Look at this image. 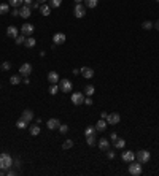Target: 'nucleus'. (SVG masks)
<instances>
[{
  "label": "nucleus",
  "instance_id": "nucleus-20",
  "mask_svg": "<svg viewBox=\"0 0 159 176\" xmlns=\"http://www.w3.org/2000/svg\"><path fill=\"white\" fill-rule=\"evenodd\" d=\"M107 125H108L107 121H105V119H100L99 122L96 124V130H97V132H103L105 129H107Z\"/></svg>",
  "mask_w": 159,
  "mask_h": 176
},
{
  "label": "nucleus",
  "instance_id": "nucleus-42",
  "mask_svg": "<svg viewBox=\"0 0 159 176\" xmlns=\"http://www.w3.org/2000/svg\"><path fill=\"white\" fill-rule=\"evenodd\" d=\"M110 138H111L113 141H115V140L118 138V135H116V132H111V133H110Z\"/></svg>",
  "mask_w": 159,
  "mask_h": 176
},
{
  "label": "nucleus",
  "instance_id": "nucleus-47",
  "mask_svg": "<svg viewBox=\"0 0 159 176\" xmlns=\"http://www.w3.org/2000/svg\"><path fill=\"white\" fill-rule=\"evenodd\" d=\"M154 27H156V30H159V19L156 21V24H154Z\"/></svg>",
  "mask_w": 159,
  "mask_h": 176
},
{
  "label": "nucleus",
  "instance_id": "nucleus-26",
  "mask_svg": "<svg viewBox=\"0 0 159 176\" xmlns=\"http://www.w3.org/2000/svg\"><path fill=\"white\" fill-rule=\"evenodd\" d=\"M96 92V89H94V86H91V84H88L86 87H84V94L88 97H92V94Z\"/></svg>",
  "mask_w": 159,
  "mask_h": 176
},
{
  "label": "nucleus",
  "instance_id": "nucleus-37",
  "mask_svg": "<svg viewBox=\"0 0 159 176\" xmlns=\"http://www.w3.org/2000/svg\"><path fill=\"white\" fill-rule=\"evenodd\" d=\"M57 130H59L61 133H67V132H69V125H67V124H61Z\"/></svg>",
  "mask_w": 159,
  "mask_h": 176
},
{
  "label": "nucleus",
  "instance_id": "nucleus-5",
  "mask_svg": "<svg viewBox=\"0 0 159 176\" xmlns=\"http://www.w3.org/2000/svg\"><path fill=\"white\" fill-rule=\"evenodd\" d=\"M73 13H75V18H78V19H80V18H84V15H86V7H84L83 3H76Z\"/></svg>",
  "mask_w": 159,
  "mask_h": 176
},
{
  "label": "nucleus",
  "instance_id": "nucleus-14",
  "mask_svg": "<svg viewBox=\"0 0 159 176\" xmlns=\"http://www.w3.org/2000/svg\"><path fill=\"white\" fill-rule=\"evenodd\" d=\"M121 159H123L124 162H127V164H130L132 160H135V152H132V151H124L123 156H121Z\"/></svg>",
  "mask_w": 159,
  "mask_h": 176
},
{
  "label": "nucleus",
  "instance_id": "nucleus-17",
  "mask_svg": "<svg viewBox=\"0 0 159 176\" xmlns=\"http://www.w3.org/2000/svg\"><path fill=\"white\" fill-rule=\"evenodd\" d=\"M7 35H8L10 38H16V37L19 35V30L16 29V25H10L8 29H7Z\"/></svg>",
  "mask_w": 159,
  "mask_h": 176
},
{
  "label": "nucleus",
  "instance_id": "nucleus-21",
  "mask_svg": "<svg viewBox=\"0 0 159 176\" xmlns=\"http://www.w3.org/2000/svg\"><path fill=\"white\" fill-rule=\"evenodd\" d=\"M113 144H115L116 149H123V147L126 146V140H123V138H116V140L113 141Z\"/></svg>",
  "mask_w": 159,
  "mask_h": 176
},
{
  "label": "nucleus",
  "instance_id": "nucleus-36",
  "mask_svg": "<svg viewBox=\"0 0 159 176\" xmlns=\"http://www.w3.org/2000/svg\"><path fill=\"white\" fill-rule=\"evenodd\" d=\"M25 38H27V37H25V35H18L15 40H16V45H24V42H25Z\"/></svg>",
  "mask_w": 159,
  "mask_h": 176
},
{
  "label": "nucleus",
  "instance_id": "nucleus-33",
  "mask_svg": "<svg viewBox=\"0 0 159 176\" xmlns=\"http://www.w3.org/2000/svg\"><path fill=\"white\" fill-rule=\"evenodd\" d=\"M16 127H18V129H21V130H24L25 127H27V122H25L24 119H19L18 122H16Z\"/></svg>",
  "mask_w": 159,
  "mask_h": 176
},
{
  "label": "nucleus",
  "instance_id": "nucleus-13",
  "mask_svg": "<svg viewBox=\"0 0 159 176\" xmlns=\"http://www.w3.org/2000/svg\"><path fill=\"white\" fill-rule=\"evenodd\" d=\"M81 75L86 78V79H91V78H94V70L91 68V67H81Z\"/></svg>",
  "mask_w": 159,
  "mask_h": 176
},
{
  "label": "nucleus",
  "instance_id": "nucleus-34",
  "mask_svg": "<svg viewBox=\"0 0 159 176\" xmlns=\"http://www.w3.org/2000/svg\"><path fill=\"white\" fill-rule=\"evenodd\" d=\"M142 25H143V29H145V30H151L153 27H154V24H153L151 21H145Z\"/></svg>",
  "mask_w": 159,
  "mask_h": 176
},
{
  "label": "nucleus",
  "instance_id": "nucleus-8",
  "mask_svg": "<svg viewBox=\"0 0 159 176\" xmlns=\"http://www.w3.org/2000/svg\"><path fill=\"white\" fill-rule=\"evenodd\" d=\"M84 102V95H83V92H73L72 94V103L73 105H81Z\"/></svg>",
  "mask_w": 159,
  "mask_h": 176
},
{
  "label": "nucleus",
  "instance_id": "nucleus-40",
  "mask_svg": "<svg viewBox=\"0 0 159 176\" xmlns=\"http://www.w3.org/2000/svg\"><path fill=\"white\" fill-rule=\"evenodd\" d=\"M5 174H8V176H15V174H16V171H15V170H11V168H8V170L5 171Z\"/></svg>",
  "mask_w": 159,
  "mask_h": 176
},
{
  "label": "nucleus",
  "instance_id": "nucleus-12",
  "mask_svg": "<svg viewBox=\"0 0 159 176\" xmlns=\"http://www.w3.org/2000/svg\"><path fill=\"white\" fill-rule=\"evenodd\" d=\"M34 25L32 24H22L21 25V32H22V35H25V37H30L32 33H34Z\"/></svg>",
  "mask_w": 159,
  "mask_h": 176
},
{
  "label": "nucleus",
  "instance_id": "nucleus-44",
  "mask_svg": "<svg viewBox=\"0 0 159 176\" xmlns=\"http://www.w3.org/2000/svg\"><path fill=\"white\" fill-rule=\"evenodd\" d=\"M22 81H24V84H30V78H29V76H24Z\"/></svg>",
  "mask_w": 159,
  "mask_h": 176
},
{
  "label": "nucleus",
  "instance_id": "nucleus-46",
  "mask_svg": "<svg viewBox=\"0 0 159 176\" xmlns=\"http://www.w3.org/2000/svg\"><path fill=\"white\" fill-rule=\"evenodd\" d=\"M34 3V0H24V5H27V7H30Z\"/></svg>",
  "mask_w": 159,
  "mask_h": 176
},
{
  "label": "nucleus",
  "instance_id": "nucleus-3",
  "mask_svg": "<svg viewBox=\"0 0 159 176\" xmlns=\"http://www.w3.org/2000/svg\"><path fill=\"white\" fill-rule=\"evenodd\" d=\"M129 173L132 174V176H140L142 174V164L137 160V162H134L132 160L130 162V165H129Z\"/></svg>",
  "mask_w": 159,
  "mask_h": 176
},
{
  "label": "nucleus",
  "instance_id": "nucleus-11",
  "mask_svg": "<svg viewBox=\"0 0 159 176\" xmlns=\"http://www.w3.org/2000/svg\"><path fill=\"white\" fill-rule=\"evenodd\" d=\"M30 15H32V8L27 7V5H22L21 10H19V16L24 18V19H27V18H30Z\"/></svg>",
  "mask_w": 159,
  "mask_h": 176
},
{
  "label": "nucleus",
  "instance_id": "nucleus-27",
  "mask_svg": "<svg viewBox=\"0 0 159 176\" xmlns=\"http://www.w3.org/2000/svg\"><path fill=\"white\" fill-rule=\"evenodd\" d=\"M96 125L94 127H92V125H89V127H86V130H84V135H86V137H91V135H96Z\"/></svg>",
  "mask_w": 159,
  "mask_h": 176
},
{
  "label": "nucleus",
  "instance_id": "nucleus-25",
  "mask_svg": "<svg viewBox=\"0 0 159 176\" xmlns=\"http://www.w3.org/2000/svg\"><path fill=\"white\" fill-rule=\"evenodd\" d=\"M99 3V0H84V7L86 8H96Z\"/></svg>",
  "mask_w": 159,
  "mask_h": 176
},
{
  "label": "nucleus",
  "instance_id": "nucleus-49",
  "mask_svg": "<svg viewBox=\"0 0 159 176\" xmlns=\"http://www.w3.org/2000/svg\"><path fill=\"white\" fill-rule=\"evenodd\" d=\"M38 2H40V3H45V2H46V0H38Z\"/></svg>",
  "mask_w": 159,
  "mask_h": 176
},
{
  "label": "nucleus",
  "instance_id": "nucleus-9",
  "mask_svg": "<svg viewBox=\"0 0 159 176\" xmlns=\"http://www.w3.org/2000/svg\"><path fill=\"white\" fill-rule=\"evenodd\" d=\"M119 121H121V116H119L118 113H110V114L107 116V122H108V125H116Z\"/></svg>",
  "mask_w": 159,
  "mask_h": 176
},
{
  "label": "nucleus",
  "instance_id": "nucleus-19",
  "mask_svg": "<svg viewBox=\"0 0 159 176\" xmlns=\"http://www.w3.org/2000/svg\"><path fill=\"white\" fill-rule=\"evenodd\" d=\"M40 13H42L43 16H49L51 15V7L46 5V3H42L40 5Z\"/></svg>",
  "mask_w": 159,
  "mask_h": 176
},
{
  "label": "nucleus",
  "instance_id": "nucleus-50",
  "mask_svg": "<svg viewBox=\"0 0 159 176\" xmlns=\"http://www.w3.org/2000/svg\"><path fill=\"white\" fill-rule=\"evenodd\" d=\"M156 2H157V3H159V0H156Z\"/></svg>",
  "mask_w": 159,
  "mask_h": 176
},
{
  "label": "nucleus",
  "instance_id": "nucleus-41",
  "mask_svg": "<svg viewBox=\"0 0 159 176\" xmlns=\"http://www.w3.org/2000/svg\"><path fill=\"white\" fill-rule=\"evenodd\" d=\"M11 15H13V16H19V10H18V8H13Z\"/></svg>",
  "mask_w": 159,
  "mask_h": 176
},
{
  "label": "nucleus",
  "instance_id": "nucleus-39",
  "mask_svg": "<svg viewBox=\"0 0 159 176\" xmlns=\"http://www.w3.org/2000/svg\"><path fill=\"white\" fill-rule=\"evenodd\" d=\"M83 103H84V105H88V106H91V105H92V99H91V97H86Z\"/></svg>",
  "mask_w": 159,
  "mask_h": 176
},
{
  "label": "nucleus",
  "instance_id": "nucleus-2",
  "mask_svg": "<svg viewBox=\"0 0 159 176\" xmlns=\"http://www.w3.org/2000/svg\"><path fill=\"white\" fill-rule=\"evenodd\" d=\"M135 159L140 162V164L143 165V164H147V162H150V159H151V154H150V151H145V149H142V151H139V152H135Z\"/></svg>",
  "mask_w": 159,
  "mask_h": 176
},
{
  "label": "nucleus",
  "instance_id": "nucleus-32",
  "mask_svg": "<svg viewBox=\"0 0 159 176\" xmlns=\"http://www.w3.org/2000/svg\"><path fill=\"white\" fill-rule=\"evenodd\" d=\"M62 5V0H49V7L51 8H59Z\"/></svg>",
  "mask_w": 159,
  "mask_h": 176
},
{
  "label": "nucleus",
  "instance_id": "nucleus-1",
  "mask_svg": "<svg viewBox=\"0 0 159 176\" xmlns=\"http://www.w3.org/2000/svg\"><path fill=\"white\" fill-rule=\"evenodd\" d=\"M13 159H11V156L8 154V152H2L0 154V170H3V171H7L8 168H11L13 167Z\"/></svg>",
  "mask_w": 159,
  "mask_h": 176
},
{
  "label": "nucleus",
  "instance_id": "nucleus-6",
  "mask_svg": "<svg viewBox=\"0 0 159 176\" xmlns=\"http://www.w3.org/2000/svg\"><path fill=\"white\" fill-rule=\"evenodd\" d=\"M65 40H67L65 33H62V32H57V33H54V37H52V45H56V46H59V45H64V43H65Z\"/></svg>",
  "mask_w": 159,
  "mask_h": 176
},
{
  "label": "nucleus",
  "instance_id": "nucleus-31",
  "mask_svg": "<svg viewBox=\"0 0 159 176\" xmlns=\"http://www.w3.org/2000/svg\"><path fill=\"white\" fill-rule=\"evenodd\" d=\"M86 143L88 146H94L97 141H96V135H91V137H86Z\"/></svg>",
  "mask_w": 159,
  "mask_h": 176
},
{
  "label": "nucleus",
  "instance_id": "nucleus-35",
  "mask_svg": "<svg viewBox=\"0 0 159 176\" xmlns=\"http://www.w3.org/2000/svg\"><path fill=\"white\" fill-rule=\"evenodd\" d=\"M62 147H64V149H70V147H73V141L72 140H65L62 143Z\"/></svg>",
  "mask_w": 159,
  "mask_h": 176
},
{
  "label": "nucleus",
  "instance_id": "nucleus-15",
  "mask_svg": "<svg viewBox=\"0 0 159 176\" xmlns=\"http://www.w3.org/2000/svg\"><path fill=\"white\" fill-rule=\"evenodd\" d=\"M21 119H24L25 122L29 124L30 121L34 119V111H32V110H24V111H22V114H21Z\"/></svg>",
  "mask_w": 159,
  "mask_h": 176
},
{
  "label": "nucleus",
  "instance_id": "nucleus-30",
  "mask_svg": "<svg viewBox=\"0 0 159 176\" xmlns=\"http://www.w3.org/2000/svg\"><path fill=\"white\" fill-rule=\"evenodd\" d=\"M10 10V5L8 3H0V15H7Z\"/></svg>",
  "mask_w": 159,
  "mask_h": 176
},
{
  "label": "nucleus",
  "instance_id": "nucleus-7",
  "mask_svg": "<svg viewBox=\"0 0 159 176\" xmlns=\"http://www.w3.org/2000/svg\"><path fill=\"white\" fill-rule=\"evenodd\" d=\"M30 73H32V65L29 62H25V64H22L19 67V75L21 76H29Z\"/></svg>",
  "mask_w": 159,
  "mask_h": 176
},
{
  "label": "nucleus",
  "instance_id": "nucleus-28",
  "mask_svg": "<svg viewBox=\"0 0 159 176\" xmlns=\"http://www.w3.org/2000/svg\"><path fill=\"white\" fill-rule=\"evenodd\" d=\"M21 81H22V78H21V76H16V75L10 78V83H11L13 86H18V84L21 83Z\"/></svg>",
  "mask_w": 159,
  "mask_h": 176
},
{
  "label": "nucleus",
  "instance_id": "nucleus-38",
  "mask_svg": "<svg viewBox=\"0 0 159 176\" xmlns=\"http://www.w3.org/2000/svg\"><path fill=\"white\" fill-rule=\"evenodd\" d=\"M2 68H3V70H10V68H11V64H10V62H3V64H2Z\"/></svg>",
  "mask_w": 159,
  "mask_h": 176
},
{
  "label": "nucleus",
  "instance_id": "nucleus-4",
  "mask_svg": "<svg viewBox=\"0 0 159 176\" xmlns=\"http://www.w3.org/2000/svg\"><path fill=\"white\" fill-rule=\"evenodd\" d=\"M72 89H73V84H72V81L70 79H61V83H59V90H62V92H72Z\"/></svg>",
  "mask_w": 159,
  "mask_h": 176
},
{
  "label": "nucleus",
  "instance_id": "nucleus-22",
  "mask_svg": "<svg viewBox=\"0 0 159 176\" xmlns=\"http://www.w3.org/2000/svg\"><path fill=\"white\" fill-rule=\"evenodd\" d=\"M29 132H30L32 137H37V135H40V125H38V124L30 125V127H29Z\"/></svg>",
  "mask_w": 159,
  "mask_h": 176
},
{
  "label": "nucleus",
  "instance_id": "nucleus-43",
  "mask_svg": "<svg viewBox=\"0 0 159 176\" xmlns=\"http://www.w3.org/2000/svg\"><path fill=\"white\" fill-rule=\"evenodd\" d=\"M107 152H108V154H107V156H108V159H115V152H113V151H110V149H108Z\"/></svg>",
  "mask_w": 159,
  "mask_h": 176
},
{
  "label": "nucleus",
  "instance_id": "nucleus-24",
  "mask_svg": "<svg viewBox=\"0 0 159 176\" xmlns=\"http://www.w3.org/2000/svg\"><path fill=\"white\" fill-rule=\"evenodd\" d=\"M22 3H24V0H8V5L13 8H19Z\"/></svg>",
  "mask_w": 159,
  "mask_h": 176
},
{
  "label": "nucleus",
  "instance_id": "nucleus-23",
  "mask_svg": "<svg viewBox=\"0 0 159 176\" xmlns=\"http://www.w3.org/2000/svg\"><path fill=\"white\" fill-rule=\"evenodd\" d=\"M24 45L27 46V48H34L37 45V40L32 38V37H27V38H25V42H24Z\"/></svg>",
  "mask_w": 159,
  "mask_h": 176
},
{
  "label": "nucleus",
  "instance_id": "nucleus-18",
  "mask_svg": "<svg viewBox=\"0 0 159 176\" xmlns=\"http://www.w3.org/2000/svg\"><path fill=\"white\" fill-rule=\"evenodd\" d=\"M48 81L51 84H56L57 81H59V75H57V72H49L48 73Z\"/></svg>",
  "mask_w": 159,
  "mask_h": 176
},
{
  "label": "nucleus",
  "instance_id": "nucleus-29",
  "mask_svg": "<svg viewBox=\"0 0 159 176\" xmlns=\"http://www.w3.org/2000/svg\"><path fill=\"white\" fill-rule=\"evenodd\" d=\"M48 92L51 94V95H56V94L59 92V86H57V84H51L49 89H48Z\"/></svg>",
  "mask_w": 159,
  "mask_h": 176
},
{
  "label": "nucleus",
  "instance_id": "nucleus-45",
  "mask_svg": "<svg viewBox=\"0 0 159 176\" xmlns=\"http://www.w3.org/2000/svg\"><path fill=\"white\" fill-rule=\"evenodd\" d=\"M107 116H108V113H100V119H105V121H107Z\"/></svg>",
  "mask_w": 159,
  "mask_h": 176
},
{
  "label": "nucleus",
  "instance_id": "nucleus-48",
  "mask_svg": "<svg viewBox=\"0 0 159 176\" xmlns=\"http://www.w3.org/2000/svg\"><path fill=\"white\" fill-rule=\"evenodd\" d=\"M84 0H75V3H83Z\"/></svg>",
  "mask_w": 159,
  "mask_h": 176
},
{
  "label": "nucleus",
  "instance_id": "nucleus-10",
  "mask_svg": "<svg viewBox=\"0 0 159 176\" xmlns=\"http://www.w3.org/2000/svg\"><path fill=\"white\" fill-rule=\"evenodd\" d=\"M59 125H61V121L57 117H51V119H48V122H46V127L49 130H56V129H59Z\"/></svg>",
  "mask_w": 159,
  "mask_h": 176
},
{
  "label": "nucleus",
  "instance_id": "nucleus-16",
  "mask_svg": "<svg viewBox=\"0 0 159 176\" xmlns=\"http://www.w3.org/2000/svg\"><path fill=\"white\" fill-rule=\"evenodd\" d=\"M97 144H99V149L100 151H108L110 149V141L107 138H100Z\"/></svg>",
  "mask_w": 159,
  "mask_h": 176
}]
</instances>
